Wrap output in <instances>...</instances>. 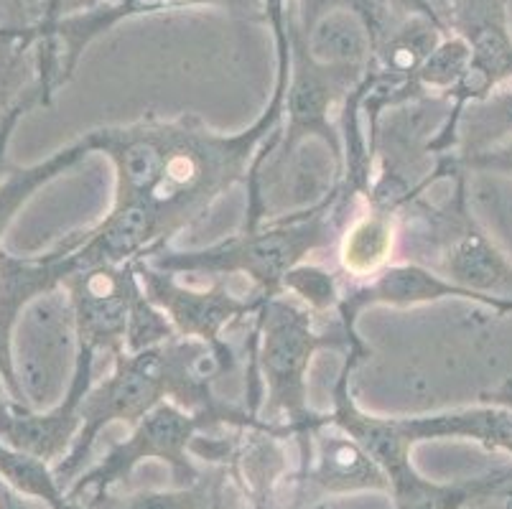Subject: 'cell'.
<instances>
[{"label": "cell", "instance_id": "cell-23", "mask_svg": "<svg viewBox=\"0 0 512 509\" xmlns=\"http://www.w3.org/2000/svg\"><path fill=\"white\" fill-rule=\"evenodd\" d=\"M469 69V46L456 34H446L441 44L426 56V62L418 67L413 77V87L421 97H436L446 100L467 77Z\"/></svg>", "mask_w": 512, "mask_h": 509}, {"label": "cell", "instance_id": "cell-19", "mask_svg": "<svg viewBox=\"0 0 512 509\" xmlns=\"http://www.w3.org/2000/svg\"><path fill=\"white\" fill-rule=\"evenodd\" d=\"M311 56L327 67H370L375 39L365 18L352 8L329 11L304 31Z\"/></svg>", "mask_w": 512, "mask_h": 509}, {"label": "cell", "instance_id": "cell-14", "mask_svg": "<svg viewBox=\"0 0 512 509\" xmlns=\"http://www.w3.org/2000/svg\"><path fill=\"white\" fill-rule=\"evenodd\" d=\"M309 438V454L301 459L299 476H296V482L306 492L321 494V497L390 492L383 466L377 464L355 438L329 423L324 413H319Z\"/></svg>", "mask_w": 512, "mask_h": 509}, {"label": "cell", "instance_id": "cell-33", "mask_svg": "<svg viewBox=\"0 0 512 509\" xmlns=\"http://www.w3.org/2000/svg\"><path fill=\"white\" fill-rule=\"evenodd\" d=\"M3 395H8V392H6V380H3V370H0V398H3Z\"/></svg>", "mask_w": 512, "mask_h": 509}, {"label": "cell", "instance_id": "cell-8", "mask_svg": "<svg viewBox=\"0 0 512 509\" xmlns=\"http://www.w3.org/2000/svg\"><path fill=\"white\" fill-rule=\"evenodd\" d=\"M189 8H217L235 16H258L263 13V0H77L72 11L59 18L46 34L31 36L36 49V84L44 102L51 105L59 87L74 77L85 51L115 26L153 13Z\"/></svg>", "mask_w": 512, "mask_h": 509}, {"label": "cell", "instance_id": "cell-29", "mask_svg": "<svg viewBox=\"0 0 512 509\" xmlns=\"http://www.w3.org/2000/svg\"><path fill=\"white\" fill-rule=\"evenodd\" d=\"M74 3H77V0H41L39 21H36L34 26H29L31 36L46 34V31H49V28L54 26L59 18H64L69 11H72Z\"/></svg>", "mask_w": 512, "mask_h": 509}, {"label": "cell", "instance_id": "cell-10", "mask_svg": "<svg viewBox=\"0 0 512 509\" xmlns=\"http://www.w3.org/2000/svg\"><path fill=\"white\" fill-rule=\"evenodd\" d=\"M439 13L451 34L469 46V69L449 97L446 120L428 140L426 151L434 158L454 151V123L469 102L512 84L510 0H449Z\"/></svg>", "mask_w": 512, "mask_h": 509}, {"label": "cell", "instance_id": "cell-34", "mask_svg": "<svg viewBox=\"0 0 512 509\" xmlns=\"http://www.w3.org/2000/svg\"><path fill=\"white\" fill-rule=\"evenodd\" d=\"M434 3H436V6H439V3H444V6H446V3H449V0H434ZM439 11H441V8H439Z\"/></svg>", "mask_w": 512, "mask_h": 509}, {"label": "cell", "instance_id": "cell-24", "mask_svg": "<svg viewBox=\"0 0 512 509\" xmlns=\"http://www.w3.org/2000/svg\"><path fill=\"white\" fill-rule=\"evenodd\" d=\"M283 293L304 303L314 314H327V311H337L339 301H342V288H339V278L334 270H327L324 265L301 263L286 275L283 280Z\"/></svg>", "mask_w": 512, "mask_h": 509}, {"label": "cell", "instance_id": "cell-22", "mask_svg": "<svg viewBox=\"0 0 512 509\" xmlns=\"http://www.w3.org/2000/svg\"><path fill=\"white\" fill-rule=\"evenodd\" d=\"M36 84V49L29 26L0 28V125Z\"/></svg>", "mask_w": 512, "mask_h": 509}, {"label": "cell", "instance_id": "cell-21", "mask_svg": "<svg viewBox=\"0 0 512 509\" xmlns=\"http://www.w3.org/2000/svg\"><path fill=\"white\" fill-rule=\"evenodd\" d=\"M230 479V471L222 466L214 474H202L189 487L174 489H146V492L133 494H115L105 492L95 499H87V509H209L214 497L222 489V484Z\"/></svg>", "mask_w": 512, "mask_h": 509}, {"label": "cell", "instance_id": "cell-12", "mask_svg": "<svg viewBox=\"0 0 512 509\" xmlns=\"http://www.w3.org/2000/svg\"><path fill=\"white\" fill-rule=\"evenodd\" d=\"M97 354L87 347L77 349V364L64 398L46 410H34L11 395L0 398V441L31 454L46 464H59L69 454L82 428V400L95 385Z\"/></svg>", "mask_w": 512, "mask_h": 509}, {"label": "cell", "instance_id": "cell-16", "mask_svg": "<svg viewBox=\"0 0 512 509\" xmlns=\"http://www.w3.org/2000/svg\"><path fill=\"white\" fill-rule=\"evenodd\" d=\"M398 426L413 446L428 441H472L492 454L512 459V410L505 405L479 400V405L469 408L398 418Z\"/></svg>", "mask_w": 512, "mask_h": 509}, {"label": "cell", "instance_id": "cell-28", "mask_svg": "<svg viewBox=\"0 0 512 509\" xmlns=\"http://www.w3.org/2000/svg\"><path fill=\"white\" fill-rule=\"evenodd\" d=\"M454 158V156H451ZM462 171H482V174H502L512 176V140L510 143H502V146L490 148V151H482L477 156L467 158V161H454Z\"/></svg>", "mask_w": 512, "mask_h": 509}, {"label": "cell", "instance_id": "cell-25", "mask_svg": "<svg viewBox=\"0 0 512 509\" xmlns=\"http://www.w3.org/2000/svg\"><path fill=\"white\" fill-rule=\"evenodd\" d=\"M176 336L174 326L166 319L164 311L151 301V298L138 291L133 308H130L128 331H125V352L136 354L146 352V349L161 347V344L171 342Z\"/></svg>", "mask_w": 512, "mask_h": 509}, {"label": "cell", "instance_id": "cell-26", "mask_svg": "<svg viewBox=\"0 0 512 509\" xmlns=\"http://www.w3.org/2000/svg\"><path fill=\"white\" fill-rule=\"evenodd\" d=\"M337 8H352V11L360 13L367 21L372 31V39H380L388 23L393 21V13L385 11V6L380 0H296V13H299V21L304 31H309L316 21H319L324 13L337 11Z\"/></svg>", "mask_w": 512, "mask_h": 509}, {"label": "cell", "instance_id": "cell-7", "mask_svg": "<svg viewBox=\"0 0 512 509\" xmlns=\"http://www.w3.org/2000/svg\"><path fill=\"white\" fill-rule=\"evenodd\" d=\"M77 349L74 311L64 288L31 301L11 331L6 392L34 410L57 405L72 382Z\"/></svg>", "mask_w": 512, "mask_h": 509}, {"label": "cell", "instance_id": "cell-9", "mask_svg": "<svg viewBox=\"0 0 512 509\" xmlns=\"http://www.w3.org/2000/svg\"><path fill=\"white\" fill-rule=\"evenodd\" d=\"M169 395L166 387V344L136 354H118L110 375L95 380L82 400V428L69 454L54 464V474L67 489L85 471L97 438L115 423L138 426Z\"/></svg>", "mask_w": 512, "mask_h": 509}, {"label": "cell", "instance_id": "cell-32", "mask_svg": "<svg viewBox=\"0 0 512 509\" xmlns=\"http://www.w3.org/2000/svg\"><path fill=\"white\" fill-rule=\"evenodd\" d=\"M227 484H230V482L222 484V489L217 492V497H214V504L209 509H235V502H232L230 492H227Z\"/></svg>", "mask_w": 512, "mask_h": 509}, {"label": "cell", "instance_id": "cell-31", "mask_svg": "<svg viewBox=\"0 0 512 509\" xmlns=\"http://www.w3.org/2000/svg\"><path fill=\"white\" fill-rule=\"evenodd\" d=\"M304 497H306V489L301 487L299 482H296V492H293V502L288 509H301V504H304ZM250 504H253V509H273L271 507V494H250Z\"/></svg>", "mask_w": 512, "mask_h": 509}, {"label": "cell", "instance_id": "cell-2", "mask_svg": "<svg viewBox=\"0 0 512 509\" xmlns=\"http://www.w3.org/2000/svg\"><path fill=\"white\" fill-rule=\"evenodd\" d=\"M357 199L360 196L344 189L339 181L337 189L314 207L278 214L258 227H242L237 235L199 250L164 247L146 260L153 268L174 275H209L212 280L242 275L253 283V291L268 301L281 296L286 275L306 263L311 252L337 245Z\"/></svg>", "mask_w": 512, "mask_h": 509}, {"label": "cell", "instance_id": "cell-5", "mask_svg": "<svg viewBox=\"0 0 512 509\" xmlns=\"http://www.w3.org/2000/svg\"><path fill=\"white\" fill-rule=\"evenodd\" d=\"M286 31L288 46H291V74H288L283 125L260 151L245 186L281 171L296 156V151L311 140L327 146V151L337 158L344 174L339 115H342L347 97L365 79L367 69L327 67V64L316 62L309 51V44H306V34L301 28L299 13H296V0H288Z\"/></svg>", "mask_w": 512, "mask_h": 509}, {"label": "cell", "instance_id": "cell-18", "mask_svg": "<svg viewBox=\"0 0 512 509\" xmlns=\"http://www.w3.org/2000/svg\"><path fill=\"white\" fill-rule=\"evenodd\" d=\"M95 153L92 146L90 133L79 135L77 140H72L69 146L59 148L51 156H46L44 161L31 163V166H16L6 179L0 181V242L6 237V232L11 230V224L16 222L18 214L23 212V207L39 194L44 186H49L51 181H57L59 176H64L69 168H74L77 163L85 161L87 156Z\"/></svg>", "mask_w": 512, "mask_h": 509}, {"label": "cell", "instance_id": "cell-30", "mask_svg": "<svg viewBox=\"0 0 512 509\" xmlns=\"http://www.w3.org/2000/svg\"><path fill=\"white\" fill-rule=\"evenodd\" d=\"M0 509H51L49 504L39 502V499H31L26 494H21L18 489H13L11 484L0 476Z\"/></svg>", "mask_w": 512, "mask_h": 509}, {"label": "cell", "instance_id": "cell-27", "mask_svg": "<svg viewBox=\"0 0 512 509\" xmlns=\"http://www.w3.org/2000/svg\"><path fill=\"white\" fill-rule=\"evenodd\" d=\"M34 107H46L44 95H41V90H39V84H34V87H31L26 95H23V100L18 102V105L13 107L11 112H8V118L3 120V125H0V181L6 179L13 168H16V163L11 161L13 133H16L18 123H21V120L26 118V115H29Z\"/></svg>", "mask_w": 512, "mask_h": 509}, {"label": "cell", "instance_id": "cell-20", "mask_svg": "<svg viewBox=\"0 0 512 509\" xmlns=\"http://www.w3.org/2000/svg\"><path fill=\"white\" fill-rule=\"evenodd\" d=\"M512 140V84L484 100L469 102L454 123V161H467L482 151Z\"/></svg>", "mask_w": 512, "mask_h": 509}, {"label": "cell", "instance_id": "cell-15", "mask_svg": "<svg viewBox=\"0 0 512 509\" xmlns=\"http://www.w3.org/2000/svg\"><path fill=\"white\" fill-rule=\"evenodd\" d=\"M390 509H469L512 494V464L454 482H434L408 464L388 476Z\"/></svg>", "mask_w": 512, "mask_h": 509}, {"label": "cell", "instance_id": "cell-17", "mask_svg": "<svg viewBox=\"0 0 512 509\" xmlns=\"http://www.w3.org/2000/svg\"><path fill=\"white\" fill-rule=\"evenodd\" d=\"M400 242V209L365 199V209L352 214L337 240L339 268L355 283L372 280L395 263Z\"/></svg>", "mask_w": 512, "mask_h": 509}, {"label": "cell", "instance_id": "cell-1", "mask_svg": "<svg viewBox=\"0 0 512 509\" xmlns=\"http://www.w3.org/2000/svg\"><path fill=\"white\" fill-rule=\"evenodd\" d=\"M286 8L288 0H263L276 44V84L258 120L245 130L222 133L197 115L171 120L148 115L128 125L87 130L95 153H102L115 171L113 204L146 207L158 219L166 245L199 222L227 191L248 184L260 151L281 130L291 74Z\"/></svg>", "mask_w": 512, "mask_h": 509}, {"label": "cell", "instance_id": "cell-13", "mask_svg": "<svg viewBox=\"0 0 512 509\" xmlns=\"http://www.w3.org/2000/svg\"><path fill=\"white\" fill-rule=\"evenodd\" d=\"M62 288L72 303L77 347L92 349L97 357L123 354L130 308L141 291L136 263L82 270Z\"/></svg>", "mask_w": 512, "mask_h": 509}, {"label": "cell", "instance_id": "cell-11", "mask_svg": "<svg viewBox=\"0 0 512 509\" xmlns=\"http://www.w3.org/2000/svg\"><path fill=\"white\" fill-rule=\"evenodd\" d=\"M136 273L143 293L164 311L176 336L199 342H222L225 331L237 321L255 316L265 298L260 293H240L227 288L225 278L212 280L209 288H192L181 283V275L153 268L148 260H136Z\"/></svg>", "mask_w": 512, "mask_h": 509}, {"label": "cell", "instance_id": "cell-6", "mask_svg": "<svg viewBox=\"0 0 512 509\" xmlns=\"http://www.w3.org/2000/svg\"><path fill=\"white\" fill-rule=\"evenodd\" d=\"M207 431H217V423L209 415L189 413L171 400H164L138 426L130 428L123 441L107 448V454L97 464L82 471L67 487V497L85 504L87 499L113 492L146 461L166 464L174 487H189L202 479V471L194 466L192 443Z\"/></svg>", "mask_w": 512, "mask_h": 509}, {"label": "cell", "instance_id": "cell-3", "mask_svg": "<svg viewBox=\"0 0 512 509\" xmlns=\"http://www.w3.org/2000/svg\"><path fill=\"white\" fill-rule=\"evenodd\" d=\"M434 176H449V194L441 202H428L426 191H418L400 207L398 252H408L411 263L428 265L454 286L474 293L497 316L512 314V260L474 217L467 171L446 153L436 158Z\"/></svg>", "mask_w": 512, "mask_h": 509}, {"label": "cell", "instance_id": "cell-4", "mask_svg": "<svg viewBox=\"0 0 512 509\" xmlns=\"http://www.w3.org/2000/svg\"><path fill=\"white\" fill-rule=\"evenodd\" d=\"M319 349L347 352V336L321 334L314 311L288 293L260 306L253 321L245 408L286 426L288 438L299 443V456L309 454V433L319 418L309 408V372Z\"/></svg>", "mask_w": 512, "mask_h": 509}]
</instances>
